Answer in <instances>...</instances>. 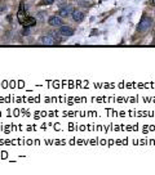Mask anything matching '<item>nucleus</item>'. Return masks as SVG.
I'll return each mask as SVG.
<instances>
[{
    "label": "nucleus",
    "mask_w": 155,
    "mask_h": 175,
    "mask_svg": "<svg viewBox=\"0 0 155 175\" xmlns=\"http://www.w3.org/2000/svg\"><path fill=\"white\" fill-rule=\"evenodd\" d=\"M151 25H152V19L149 16H144L142 19L140 21L138 26H137V31L138 32H145V31H147L150 28Z\"/></svg>",
    "instance_id": "1"
},
{
    "label": "nucleus",
    "mask_w": 155,
    "mask_h": 175,
    "mask_svg": "<svg viewBox=\"0 0 155 175\" xmlns=\"http://www.w3.org/2000/svg\"><path fill=\"white\" fill-rule=\"evenodd\" d=\"M73 10H74V8H73V7L66 4L65 7L59 8L58 14H59V17H61V18H67V17H70V16H71V13H73Z\"/></svg>",
    "instance_id": "2"
},
{
    "label": "nucleus",
    "mask_w": 155,
    "mask_h": 175,
    "mask_svg": "<svg viewBox=\"0 0 155 175\" xmlns=\"http://www.w3.org/2000/svg\"><path fill=\"white\" fill-rule=\"evenodd\" d=\"M39 44H42V45H48V46H51V45H54V44H57V41L51 36V35H44V36H40L39 38Z\"/></svg>",
    "instance_id": "3"
},
{
    "label": "nucleus",
    "mask_w": 155,
    "mask_h": 175,
    "mask_svg": "<svg viewBox=\"0 0 155 175\" xmlns=\"http://www.w3.org/2000/svg\"><path fill=\"white\" fill-rule=\"evenodd\" d=\"M58 32L62 35V36H73L74 35V30L71 28L70 26H65V25H61L59 26V28H58Z\"/></svg>",
    "instance_id": "4"
},
{
    "label": "nucleus",
    "mask_w": 155,
    "mask_h": 175,
    "mask_svg": "<svg viewBox=\"0 0 155 175\" xmlns=\"http://www.w3.org/2000/svg\"><path fill=\"white\" fill-rule=\"evenodd\" d=\"M71 17H73V19H74L75 22H81V21H84L86 14L83 13L81 10H79V9H74L73 13H71Z\"/></svg>",
    "instance_id": "5"
},
{
    "label": "nucleus",
    "mask_w": 155,
    "mask_h": 175,
    "mask_svg": "<svg viewBox=\"0 0 155 175\" xmlns=\"http://www.w3.org/2000/svg\"><path fill=\"white\" fill-rule=\"evenodd\" d=\"M48 25L53 26V27H59L62 25V19H61V17H59V16H52L48 19Z\"/></svg>",
    "instance_id": "6"
},
{
    "label": "nucleus",
    "mask_w": 155,
    "mask_h": 175,
    "mask_svg": "<svg viewBox=\"0 0 155 175\" xmlns=\"http://www.w3.org/2000/svg\"><path fill=\"white\" fill-rule=\"evenodd\" d=\"M21 23H22L23 26H29V27H31V26H34L35 23H36V21H35V18H32V17H27V18H25V19H22Z\"/></svg>",
    "instance_id": "7"
},
{
    "label": "nucleus",
    "mask_w": 155,
    "mask_h": 175,
    "mask_svg": "<svg viewBox=\"0 0 155 175\" xmlns=\"http://www.w3.org/2000/svg\"><path fill=\"white\" fill-rule=\"evenodd\" d=\"M49 35H51V36H52V38H53V39H54L57 43H61V36H62V35L59 33L58 31H52Z\"/></svg>",
    "instance_id": "8"
},
{
    "label": "nucleus",
    "mask_w": 155,
    "mask_h": 175,
    "mask_svg": "<svg viewBox=\"0 0 155 175\" xmlns=\"http://www.w3.org/2000/svg\"><path fill=\"white\" fill-rule=\"evenodd\" d=\"M54 2H56V0H43L40 4H42V5H51V4H53Z\"/></svg>",
    "instance_id": "9"
},
{
    "label": "nucleus",
    "mask_w": 155,
    "mask_h": 175,
    "mask_svg": "<svg viewBox=\"0 0 155 175\" xmlns=\"http://www.w3.org/2000/svg\"><path fill=\"white\" fill-rule=\"evenodd\" d=\"M29 33H30V27L26 26V28H23V30H22V35H29Z\"/></svg>",
    "instance_id": "10"
},
{
    "label": "nucleus",
    "mask_w": 155,
    "mask_h": 175,
    "mask_svg": "<svg viewBox=\"0 0 155 175\" xmlns=\"http://www.w3.org/2000/svg\"><path fill=\"white\" fill-rule=\"evenodd\" d=\"M79 5H81V7H89L91 3L89 2H79Z\"/></svg>",
    "instance_id": "11"
},
{
    "label": "nucleus",
    "mask_w": 155,
    "mask_h": 175,
    "mask_svg": "<svg viewBox=\"0 0 155 175\" xmlns=\"http://www.w3.org/2000/svg\"><path fill=\"white\" fill-rule=\"evenodd\" d=\"M151 3H152V4L155 5V0H151Z\"/></svg>",
    "instance_id": "12"
}]
</instances>
